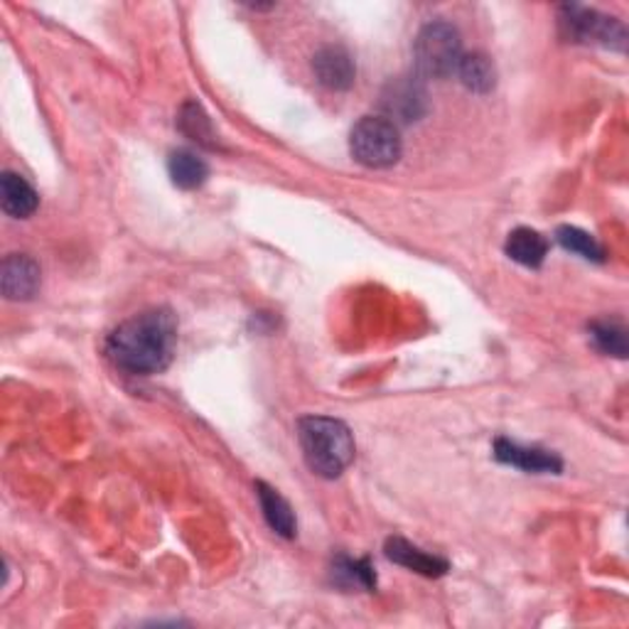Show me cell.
<instances>
[{"instance_id":"cell-1","label":"cell","mask_w":629,"mask_h":629,"mask_svg":"<svg viewBox=\"0 0 629 629\" xmlns=\"http://www.w3.org/2000/svg\"><path fill=\"white\" fill-rule=\"evenodd\" d=\"M178 347V319L168 307H153L128 317L106 337L104 352L116 369L130 377H150L170 367Z\"/></svg>"},{"instance_id":"cell-2","label":"cell","mask_w":629,"mask_h":629,"mask_svg":"<svg viewBox=\"0 0 629 629\" xmlns=\"http://www.w3.org/2000/svg\"><path fill=\"white\" fill-rule=\"evenodd\" d=\"M303 458L317 478L335 480L355 460V438L349 428L329 416H305L297 421Z\"/></svg>"},{"instance_id":"cell-3","label":"cell","mask_w":629,"mask_h":629,"mask_svg":"<svg viewBox=\"0 0 629 629\" xmlns=\"http://www.w3.org/2000/svg\"><path fill=\"white\" fill-rule=\"evenodd\" d=\"M462 38L455 25L445 23V20H433L418 32L413 42V60L418 76H428V80H445V76L455 74L462 60Z\"/></svg>"},{"instance_id":"cell-4","label":"cell","mask_w":629,"mask_h":629,"mask_svg":"<svg viewBox=\"0 0 629 629\" xmlns=\"http://www.w3.org/2000/svg\"><path fill=\"white\" fill-rule=\"evenodd\" d=\"M349 153L364 168L384 170L401 160L403 140L399 126L384 116L359 118L349 134Z\"/></svg>"},{"instance_id":"cell-5","label":"cell","mask_w":629,"mask_h":629,"mask_svg":"<svg viewBox=\"0 0 629 629\" xmlns=\"http://www.w3.org/2000/svg\"><path fill=\"white\" fill-rule=\"evenodd\" d=\"M558 23L563 35L570 42L583 45H600L607 50L622 52L627 45V30L617 18L602 15L598 10L585 6H563Z\"/></svg>"},{"instance_id":"cell-6","label":"cell","mask_w":629,"mask_h":629,"mask_svg":"<svg viewBox=\"0 0 629 629\" xmlns=\"http://www.w3.org/2000/svg\"><path fill=\"white\" fill-rule=\"evenodd\" d=\"M381 112L394 126L416 124L428 114V94L421 84V76H396L381 92Z\"/></svg>"},{"instance_id":"cell-7","label":"cell","mask_w":629,"mask_h":629,"mask_svg":"<svg viewBox=\"0 0 629 629\" xmlns=\"http://www.w3.org/2000/svg\"><path fill=\"white\" fill-rule=\"evenodd\" d=\"M0 289L6 301H32L40 291V266L28 253H8L0 266Z\"/></svg>"},{"instance_id":"cell-8","label":"cell","mask_w":629,"mask_h":629,"mask_svg":"<svg viewBox=\"0 0 629 629\" xmlns=\"http://www.w3.org/2000/svg\"><path fill=\"white\" fill-rule=\"evenodd\" d=\"M494 460L502 465H512L516 470L534 472V474H558L563 470V460L556 452L544 448L518 445L514 440L496 438L494 440Z\"/></svg>"},{"instance_id":"cell-9","label":"cell","mask_w":629,"mask_h":629,"mask_svg":"<svg viewBox=\"0 0 629 629\" xmlns=\"http://www.w3.org/2000/svg\"><path fill=\"white\" fill-rule=\"evenodd\" d=\"M313 72L317 82L333 92H347L357 80V67L345 48L327 45L313 57Z\"/></svg>"},{"instance_id":"cell-10","label":"cell","mask_w":629,"mask_h":629,"mask_svg":"<svg viewBox=\"0 0 629 629\" xmlns=\"http://www.w3.org/2000/svg\"><path fill=\"white\" fill-rule=\"evenodd\" d=\"M384 554H386V558L394 560L396 566H403V568L413 570V573H418V576H426V578H440L450 570V563L445 558L426 554L423 548L413 546L411 541H406L401 536H391L389 541H386Z\"/></svg>"},{"instance_id":"cell-11","label":"cell","mask_w":629,"mask_h":629,"mask_svg":"<svg viewBox=\"0 0 629 629\" xmlns=\"http://www.w3.org/2000/svg\"><path fill=\"white\" fill-rule=\"evenodd\" d=\"M0 205H3V212L8 217L28 219L40 207V195L23 175L3 172V178H0Z\"/></svg>"},{"instance_id":"cell-12","label":"cell","mask_w":629,"mask_h":629,"mask_svg":"<svg viewBox=\"0 0 629 629\" xmlns=\"http://www.w3.org/2000/svg\"><path fill=\"white\" fill-rule=\"evenodd\" d=\"M256 494L261 502L263 518H266V524L273 528V532L283 538H295L297 522H295L293 506L289 504V500H285L279 490H273L266 482H256Z\"/></svg>"},{"instance_id":"cell-13","label":"cell","mask_w":629,"mask_h":629,"mask_svg":"<svg viewBox=\"0 0 629 629\" xmlns=\"http://www.w3.org/2000/svg\"><path fill=\"white\" fill-rule=\"evenodd\" d=\"M504 251L506 256L516 263H522V266L538 269L544 266V261L548 256V239L544 234H538L536 229L518 227L506 237Z\"/></svg>"},{"instance_id":"cell-14","label":"cell","mask_w":629,"mask_h":629,"mask_svg":"<svg viewBox=\"0 0 629 629\" xmlns=\"http://www.w3.org/2000/svg\"><path fill=\"white\" fill-rule=\"evenodd\" d=\"M170 180L180 187V190H197L209 178V165L205 158L197 156L192 150H175L168 160Z\"/></svg>"},{"instance_id":"cell-15","label":"cell","mask_w":629,"mask_h":629,"mask_svg":"<svg viewBox=\"0 0 629 629\" xmlns=\"http://www.w3.org/2000/svg\"><path fill=\"white\" fill-rule=\"evenodd\" d=\"M333 580L342 588H361V590H377V573L369 558H349L337 556L333 560Z\"/></svg>"},{"instance_id":"cell-16","label":"cell","mask_w":629,"mask_h":629,"mask_svg":"<svg viewBox=\"0 0 629 629\" xmlns=\"http://www.w3.org/2000/svg\"><path fill=\"white\" fill-rule=\"evenodd\" d=\"M460 76V82L468 86L474 94H490L496 84V72L490 57H484L482 52L462 54L460 67L455 72Z\"/></svg>"},{"instance_id":"cell-17","label":"cell","mask_w":629,"mask_h":629,"mask_svg":"<svg viewBox=\"0 0 629 629\" xmlns=\"http://www.w3.org/2000/svg\"><path fill=\"white\" fill-rule=\"evenodd\" d=\"M178 124L187 138H192L195 143H200V146L205 148H217V134H214L212 120H209L205 108L197 102H187L180 108Z\"/></svg>"},{"instance_id":"cell-18","label":"cell","mask_w":629,"mask_h":629,"mask_svg":"<svg viewBox=\"0 0 629 629\" xmlns=\"http://www.w3.org/2000/svg\"><path fill=\"white\" fill-rule=\"evenodd\" d=\"M556 241L563 249L576 253V256H580L585 261H593V263L605 261V249H602L600 241L595 239L593 234H588V231L578 229V227H558Z\"/></svg>"},{"instance_id":"cell-19","label":"cell","mask_w":629,"mask_h":629,"mask_svg":"<svg viewBox=\"0 0 629 629\" xmlns=\"http://www.w3.org/2000/svg\"><path fill=\"white\" fill-rule=\"evenodd\" d=\"M593 345L598 347L602 355L610 357H627V329L615 323V319H595V323L588 327Z\"/></svg>"}]
</instances>
